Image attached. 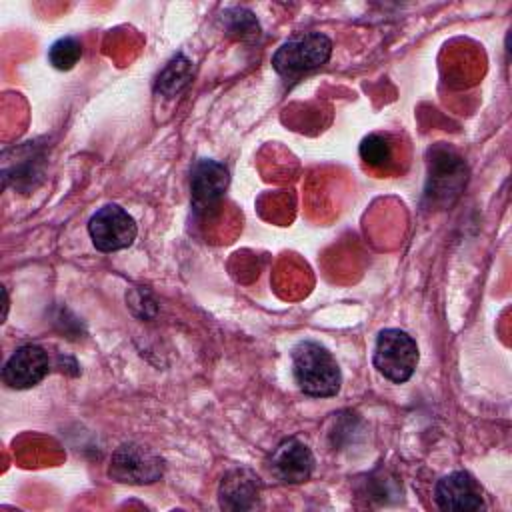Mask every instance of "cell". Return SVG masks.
Returning <instances> with one entry per match:
<instances>
[{"label":"cell","instance_id":"cell-8","mask_svg":"<svg viewBox=\"0 0 512 512\" xmlns=\"http://www.w3.org/2000/svg\"><path fill=\"white\" fill-rule=\"evenodd\" d=\"M50 370L48 352L38 344H24L12 352L2 368V380L10 388L26 390L40 384Z\"/></svg>","mask_w":512,"mask_h":512},{"label":"cell","instance_id":"cell-1","mask_svg":"<svg viewBox=\"0 0 512 512\" xmlns=\"http://www.w3.org/2000/svg\"><path fill=\"white\" fill-rule=\"evenodd\" d=\"M292 374L298 388L314 398L336 396L342 384L336 358L314 340H302L292 348Z\"/></svg>","mask_w":512,"mask_h":512},{"label":"cell","instance_id":"cell-14","mask_svg":"<svg viewBox=\"0 0 512 512\" xmlns=\"http://www.w3.org/2000/svg\"><path fill=\"white\" fill-rule=\"evenodd\" d=\"M82 56V44L74 36H64L58 38L50 48H48V62L56 70H72Z\"/></svg>","mask_w":512,"mask_h":512},{"label":"cell","instance_id":"cell-5","mask_svg":"<svg viewBox=\"0 0 512 512\" xmlns=\"http://www.w3.org/2000/svg\"><path fill=\"white\" fill-rule=\"evenodd\" d=\"M88 234L96 250L116 252L128 248L136 234L134 218L118 204H104L88 220Z\"/></svg>","mask_w":512,"mask_h":512},{"label":"cell","instance_id":"cell-11","mask_svg":"<svg viewBox=\"0 0 512 512\" xmlns=\"http://www.w3.org/2000/svg\"><path fill=\"white\" fill-rule=\"evenodd\" d=\"M258 496H260L258 476L246 468L230 470L220 482L218 498L222 508L250 510L258 504Z\"/></svg>","mask_w":512,"mask_h":512},{"label":"cell","instance_id":"cell-13","mask_svg":"<svg viewBox=\"0 0 512 512\" xmlns=\"http://www.w3.org/2000/svg\"><path fill=\"white\" fill-rule=\"evenodd\" d=\"M222 24L226 32L238 40H254L260 34V24L256 16L246 8H228L222 14Z\"/></svg>","mask_w":512,"mask_h":512},{"label":"cell","instance_id":"cell-12","mask_svg":"<svg viewBox=\"0 0 512 512\" xmlns=\"http://www.w3.org/2000/svg\"><path fill=\"white\" fill-rule=\"evenodd\" d=\"M192 80V62L182 56V54H176L158 74L156 78V84H154V90L166 98H172L176 96L178 92H182L188 82Z\"/></svg>","mask_w":512,"mask_h":512},{"label":"cell","instance_id":"cell-6","mask_svg":"<svg viewBox=\"0 0 512 512\" xmlns=\"http://www.w3.org/2000/svg\"><path fill=\"white\" fill-rule=\"evenodd\" d=\"M164 472L162 458L136 442H128L116 448L110 458L108 474L124 484H152L160 480Z\"/></svg>","mask_w":512,"mask_h":512},{"label":"cell","instance_id":"cell-9","mask_svg":"<svg viewBox=\"0 0 512 512\" xmlns=\"http://www.w3.org/2000/svg\"><path fill=\"white\" fill-rule=\"evenodd\" d=\"M434 500L440 510L466 512L484 508V494L476 478L464 470H456L438 480Z\"/></svg>","mask_w":512,"mask_h":512},{"label":"cell","instance_id":"cell-15","mask_svg":"<svg viewBox=\"0 0 512 512\" xmlns=\"http://www.w3.org/2000/svg\"><path fill=\"white\" fill-rule=\"evenodd\" d=\"M360 156L370 166H386L392 160V144L382 134H368L360 142Z\"/></svg>","mask_w":512,"mask_h":512},{"label":"cell","instance_id":"cell-7","mask_svg":"<svg viewBox=\"0 0 512 512\" xmlns=\"http://www.w3.org/2000/svg\"><path fill=\"white\" fill-rule=\"evenodd\" d=\"M228 168L212 158H200L190 172V200L196 214L206 216L222 200L228 188Z\"/></svg>","mask_w":512,"mask_h":512},{"label":"cell","instance_id":"cell-4","mask_svg":"<svg viewBox=\"0 0 512 512\" xmlns=\"http://www.w3.org/2000/svg\"><path fill=\"white\" fill-rule=\"evenodd\" d=\"M418 346L414 338L400 328H384L374 344V368L390 382L404 384L418 366Z\"/></svg>","mask_w":512,"mask_h":512},{"label":"cell","instance_id":"cell-10","mask_svg":"<svg viewBox=\"0 0 512 512\" xmlns=\"http://www.w3.org/2000/svg\"><path fill=\"white\" fill-rule=\"evenodd\" d=\"M270 470L286 484H300L312 476V450L298 438H284L270 456Z\"/></svg>","mask_w":512,"mask_h":512},{"label":"cell","instance_id":"cell-2","mask_svg":"<svg viewBox=\"0 0 512 512\" xmlns=\"http://www.w3.org/2000/svg\"><path fill=\"white\" fill-rule=\"evenodd\" d=\"M466 164L450 146L438 144L428 150V178L424 198L430 206H450L466 184Z\"/></svg>","mask_w":512,"mask_h":512},{"label":"cell","instance_id":"cell-3","mask_svg":"<svg viewBox=\"0 0 512 512\" xmlns=\"http://www.w3.org/2000/svg\"><path fill=\"white\" fill-rule=\"evenodd\" d=\"M332 56V40L322 32H298L278 46L272 68L280 76H296L324 66Z\"/></svg>","mask_w":512,"mask_h":512}]
</instances>
